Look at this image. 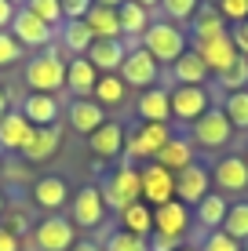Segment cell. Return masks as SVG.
Here are the masks:
<instances>
[{
	"mask_svg": "<svg viewBox=\"0 0 248 251\" xmlns=\"http://www.w3.org/2000/svg\"><path fill=\"white\" fill-rule=\"evenodd\" d=\"M99 193L106 201V211H117L121 215L124 207L139 204L142 201V182H139V168L128 160H117L113 171H106V178L99 182Z\"/></svg>",
	"mask_w": 248,
	"mask_h": 251,
	"instance_id": "obj_1",
	"label": "cell"
},
{
	"mask_svg": "<svg viewBox=\"0 0 248 251\" xmlns=\"http://www.w3.org/2000/svg\"><path fill=\"white\" fill-rule=\"evenodd\" d=\"M22 76H26V84H29V91L58 95V91H66V58L58 55L55 48H44L26 62Z\"/></svg>",
	"mask_w": 248,
	"mask_h": 251,
	"instance_id": "obj_2",
	"label": "cell"
},
{
	"mask_svg": "<svg viewBox=\"0 0 248 251\" xmlns=\"http://www.w3.org/2000/svg\"><path fill=\"white\" fill-rule=\"evenodd\" d=\"M142 48L157 58V66H172L183 51H190V37H186L183 25H175L168 19H153L146 37H142Z\"/></svg>",
	"mask_w": 248,
	"mask_h": 251,
	"instance_id": "obj_3",
	"label": "cell"
},
{
	"mask_svg": "<svg viewBox=\"0 0 248 251\" xmlns=\"http://www.w3.org/2000/svg\"><path fill=\"white\" fill-rule=\"evenodd\" d=\"M168 138H172V127L168 124H142L139 120V127L124 138V160L128 164L132 160H142V164L153 160L168 146Z\"/></svg>",
	"mask_w": 248,
	"mask_h": 251,
	"instance_id": "obj_4",
	"label": "cell"
},
{
	"mask_svg": "<svg viewBox=\"0 0 248 251\" xmlns=\"http://www.w3.org/2000/svg\"><path fill=\"white\" fill-rule=\"evenodd\" d=\"M117 76H121L128 88L146 91V88H157V80H161V66H157V58H153L150 51L139 44V48H128V55H124L121 69H117Z\"/></svg>",
	"mask_w": 248,
	"mask_h": 251,
	"instance_id": "obj_5",
	"label": "cell"
},
{
	"mask_svg": "<svg viewBox=\"0 0 248 251\" xmlns=\"http://www.w3.org/2000/svg\"><path fill=\"white\" fill-rule=\"evenodd\" d=\"M230 138H234V124L226 120V113L219 106H212L204 117H197L190 124V142L201 146V150H223Z\"/></svg>",
	"mask_w": 248,
	"mask_h": 251,
	"instance_id": "obj_6",
	"label": "cell"
},
{
	"mask_svg": "<svg viewBox=\"0 0 248 251\" xmlns=\"http://www.w3.org/2000/svg\"><path fill=\"white\" fill-rule=\"evenodd\" d=\"M139 182H142V204L161 207V204L175 201V175L168 168H161L157 160L139 164Z\"/></svg>",
	"mask_w": 248,
	"mask_h": 251,
	"instance_id": "obj_7",
	"label": "cell"
},
{
	"mask_svg": "<svg viewBox=\"0 0 248 251\" xmlns=\"http://www.w3.org/2000/svg\"><path fill=\"white\" fill-rule=\"evenodd\" d=\"M33 244H37L40 251H70L77 244V226L55 211V215H48V219L37 222V229H33Z\"/></svg>",
	"mask_w": 248,
	"mask_h": 251,
	"instance_id": "obj_8",
	"label": "cell"
},
{
	"mask_svg": "<svg viewBox=\"0 0 248 251\" xmlns=\"http://www.w3.org/2000/svg\"><path fill=\"white\" fill-rule=\"evenodd\" d=\"M168 102H172V117L183 120V124H193L197 117H204L212 109L208 88H190V84H175L168 91Z\"/></svg>",
	"mask_w": 248,
	"mask_h": 251,
	"instance_id": "obj_9",
	"label": "cell"
},
{
	"mask_svg": "<svg viewBox=\"0 0 248 251\" xmlns=\"http://www.w3.org/2000/svg\"><path fill=\"white\" fill-rule=\"evenodd\" d=\"M7 33H11V37L19 40L22 48H37V51H44V48H51L55 25L40 22L37 15H29L26 7H19V11H15V19H11V25H7Z\"/></svg>",
	"mask_w": 248,
	"mask_h": 251,
	"instance_id": "obj_10",
	"label": "cell"
},
{
	"mask_svg": "<svg viewBox=\"0 0 248 251\" xmlns=\"http://www.w3.org/2000/svg\"><path fill=\"white\" fill-rule=\"evenodd\" d=\"M208 193H212V171L204 168V164L193 160L190 168H183V171L175 175V201H179V204L197 207Z\"/></svg>",
	"mask_w": 248,
	"mask_h": 251,
	"instance_id": "obj_11",
	"label": "cell"
},
{
	"mask_svg": "<svg viewBox=\"0 0 248 251\" xmlns=\"http://www.w3.org/2000/svg\"><path fill=\"white\" fill-rule=\"evenodd\" d=\"M102 219H106V201H102L99 186H81L73 193V211H70V222L77 229H99Z\"/></svg>",
	"mask_w": 248,
	"mask_h": 251,
	"instance_id": "obj_12",
	"label": "cell"
},
{
	"mask_svg": "<svg viewBox=\"0 0 248 251\" xmlns=\"http://www.w3.org/2000/svg\"><path fill=\"white\" fill-rule=\"evenodd\" d=\"M212 182H216V193H245L248 189V160L237 157V153H230V157L216 160V168H212Z\"/></svg>",
	"mask_w": 248,
	"mask_h": 251,
	"instance_id": "obj_13",
	"label": "cell"
},
{
	"mask_svg": "<svg viewBox=\"0 0 248 251\" xmlns=\"http://www.w3.org/2000/svg\"><path fill=\"white\" fill-rule=\"evenodd\" d=\"M190 222H193L190 207L179 204V201H168V204L153 207V233H161V237H175V240H183L186 233H190Z\"/></svg>",
	"mask_w": 248,
	"mask_h": 251,
	"instance_id": "obj_14",
	"label": "cell"
},
{
	"mask_svg": "<svg viewBox=\"0 0 248 251\" xmlns=\"http://www.w3.org/2000/svg\"><path fill=\"white\" fill-rule=\"evenodd\" d=\"M193 51L204 58V66H208L212 76L226 73V69L237 62V48H234V40H230V33H223V37H212V40H201V44H193Z\"/></svg>",
	"mask_w": 248,
	"mask_h": 251,
	"instance_id": "obj_15",
	"label": "cell"
},
{
	"mask_svg": "<svg viewBox=\"0 0 248 251\" xmlns=\"http://www.w3.org/2000/svg\"><path fill=\"white\" fill-rule=\"evenodd\" d=\"M117 19H121V40L128 48H139L142 44V37H146V29H150V7H142V4H135V0H124L121 7H117Z\"/></svg>",
	"mask_w": 248,
	"mask_h": 251,
	"instance_id": "obj_16",
	"label": "cell"
},
{
	"mask_svg": "<svg viewBox=\"0 0 248 251\" xmlns=\"http://www.w3.org/2000/svg\"><path fill=\"white\" fill-rule=\"evenodd\" d=\"M124 138H128L124 127L117 124V120H106L99 131L88 135V150L95 153L99 160H117V157H124Z\"/></svg>",
	"mask_w": 248,
	"mask_h": 251,
	"instance_id": "obj_17",
	"label": "cell"
},
{
	"mask_svg": "<svg viewBox=\"0 0 248 251\" xmlns=\"http://www.w3.org/2000/svg\"><path fill=\"white\" fill-rule=\"evenodd\" d=\"M37 127L26 120L19 109H7L4 117H0V150H7V153H22L26 146H29V138Z\"/></svg>",
	"mask_w": 248,
	"mask_h": 251,
	"instance_id": "obj_18",
	"label": "cell"
},
{
	"mask_svg": "<svg viewBox=\"0 0 248 251\" xmlns=\"http://www.w3.org/2000/svg\"><path fill=\"white\" fill-rule=\"evenodd\" d=\"M19 113L29 120L33 127H51V124H58V99L55 95H40V91H29L26 99L19 102Z\"/></svg>",
	"mask_w": 248,
	"mask_h": 251,
	"instance_id": "obj_19",
	"label": "cell"
},
{
	"mask_svg": "<svg viewBox=\"0 0 248 251\" xmlns=\"http://www.w3.org/2000/svg\"><path fill=\"white\" fill-rule=\"evenodd\" d=\"M66 120H70L73 131H81L88 138L91 131H99V127L106 124V109H102L95 99H73L70 109H66Z\"/></svg>",
	"mask_w": 248,
	"mask_h": 251,
	"instance_id": "obj_20",
	"label": "cell"
},
{
	"mask_svg": "<svg viewBox=\"0 0 248 251\" xmlns=\"http://www.w3.org/2000/svg\"><path fill=\"white\" fill-rule=\"evenodd\" d=\"M135 117H139L142 124H168V117H172L168 88H146V91H139V102H135Z\"/></svg>",
	"mask_w": 248,
	"mask_h": 251,
	"instance_id": "obj_21",
	"label": "cell"
},
{
	"mask_svg": "<svg viewBox=\"0 0 248 251\" xmlns=\"http://www.w3.org/2000/svg\"><path fill=\"white\" fill-rule=\"evenodd\" d=\"M168 69H172L168 76H172L175 84H190V88H204V84H208V76H212V73H208V66H204V58H201L193 48H190V51H183V55H179Z\"/></svg>",
	"mask_w": 248,
	"mask_h": 251,
	"instance_id": "obj_22",
	"label": "cell"
},
{
	"mask_svg": "<svg viewBox=\"0 0 248 251\" xmlns=\"http://www.w3.org/2000/svg\"><path fill=\"white\" fill-rule=\"evenodd\" d=\"M95 80H99V69L84 55H77V58L66 62V91H70L73 99H88V95L95 91Z\"/></svg>",
	"mask_w": 248,
	"mask_h": 251,
	"instance_id": "obj_23",
	"label": "cell"
},
{
	"mask_svg": "<svg viewBox=\"0 0 248 251\" xmlns=\"http://www.w3.org/2000/svg\"><path fill=\"white\" fill-rule=\"evenodd\" d=\"M58 150H62V131H58V124H51V127H37L33 131L29 146L22 150V157L29 164H48Z\"/></svg>",
	"mask_w": 248,
	"mask_h": 251,
	"instance_id": "obj_24",
	"label": "cell"
},
{
	"mask_svg": "<svg viewBox=\"0 0 248 251\" xmlns=\"http://www.w3.org/2000/svg\"><path fill=\"white\" fill-rule=\"evenodd\" d=\"M223 33H230L226 19L219 15L216 4H201L197 15L190 19V40L193 44H201V40H212V37H223Z\"/></svg>",
	"mask_w": 248,
	"mask_h": 251,
	"instance_id": "obj_25",
	"label": "cell"
},
{
	"mask_svg": "<svg viewBox=\"0 0 248 251\" xmlns=\"http://www.w3.org/2000/svg\"><path fill=\"white\" fill-rule=\"evenodd\" d=\"M66 201H70V186H66V178L44 175V178H37V182H33V204L44 207L48 215H55Z\"/></svg>",
	"mask_w": 248,
	"mask_h": 251,
	"instance_id": "obj_26",
	"label": "cell"
},
{
	"mask_svg": "<svg viewBox=\"0 0 248 251\" xmlns=\"http://www.w3.org/2000/svg\"><path fill=\"white\" fill-rule=\"evenodd\" d=\"M124 55H128V44H124V40H95L84 58H88L99 73H117L121 62H124Z\"/></svg>",
	"mask_w": 248,
	"mask_h": 251,
	"instance_id": "obj_27",
	"label": "cell"
},
{
	"mask_svg": "<svg viewBox=\"0 0 248 251\" xmlns=\"http://www.w3.org/2000/svg\"><path fill=\"white\" fill-rule=\"evenodd\" d=\"M153 160H157L161 168H168L172 175H179L183 168H190V164H193V142H190V135H172V138H168V146Z\"/></svg>",
	"mask_w": 248,
	"mask_h": 251,
	"instance_id": "obj_28",
	"label": "cell"
},
{
	"mask_svg": "<svg viewBox=\"0 0 248 251\" xmlns=\"http://www.w3.org/2000/svg\"><path fill=\"white\" fill-rule=\"evenodd\" d=\"M55 33H58V44L70 51L73 58L77 55H88V48L95 44V37H91V29H88V22H84V19H66Z\"/></svg>",
	"mask_w": 248,
	"mask_h": 251,
	"instance_id": "obj_29",
	"label": "cell"
},
{
	"mask_svg": "<svg viewBox=\"0 0 248 251\" xmlns=\"http://www.w3.org/2000/svg\"><path fill=\"white\" fill-rule=\"evenodd\" d=\"M91 37L95 40H121V19H117V7H102V4H91V11L84 15Z\"/></svg>",
	"mask_w": 248,
	"mask_h": 251,
	"instance_id": "obj_30",
	"label": "cell"
},
{
	"mask_svg": "<svg viewBox=\"0 0 248 251\" xmlns=\"http://www.w3.org/2000/svg\"><path fill=\"white\" fill-rule=\"evenodd\" d=\"M226 197L223 193H216V189H212L208 197H204V201L193 207V222H197V226L204 229V233H212V229H223V219H226Z\"/></svg>",
	"mask_w": 248,
	"mask_h": 251,
	"instance_id": "obj_31",
	"label": "cell"
},
{
	"mask_svg": "<svg viewBox=\"0 0 248 251\" xmlns=\"http://www.w3.org/2000/svg\"><path fill=\"white\" fill-rule=\"evenodd\" d=\"M91 99H95L102 109H110V106H124V99H128V84H124L117 73H99Z\"/></svg>",
	"mask_w": 248,
	"mask_h": 251,
	"instance_id": "obj_32",
	"label": "cell"
},
{
	"mask_svg": "<svg viewBox=\"0 0 248 251\" xmlns=\"http://www.w3.org/2000/svg\"><path fill=\"white\" fill-rule=\"evenodd\" d=\"M121 229L128 233H135V237H150L153 233V207L150 204H132V207H124L121 211Z\"/></svg>",
	"mask_w": 248,
	"mask_h": 251,
	"instance_id": "obj_33",
	"label": "cell"
},
{
	"mask_svg": "<svg viewBox=\"0 0 248 251\" xmlns=\"http://www.w3.org/2000/svg\"><path fill=\"white\" fill-rule=\"evenodd\" d=\"M219 109H223L226 120L234 124V131H248V88L223 95V106H219Z\"/></svg>",
	"mask_w": 248,
	"mask_h": 251,
	"instance_id": "obj_34",
	"label": "cell"
},
{
	"mask_svg": "<svg viewBox=\"0 0 248 251\" xmlns=\"http://www.w3.org/2000/svg\"><path fill=\"white\" fill-rule=\"evenodd\" d=\"M223 233H230L234 240H241V244H248V201H234V204L226 207Z\"/></svg>",
	"mask_w": 248,
	"mask_h": 251,
	"instance_id": "obj_35",
	"label": "cell"
},
{
	"mask_svg": "<svg viewBox=\"0 0 248 251\" xmlns=\"http://www.w3.org/2000/svg\"><path fill=\"white\" fill-rule=\"evenodd\" d=\"M204 4V0H161V15H165L168 22H175V25H186L197 15V7Z\"/></svg>",
	"mask_w": 248,
	"mask_h": 251,
	"instance_id": "obj_36",
	"label": "cell"
},
{
	"mask_svg": "<svg viewBox=\"0 0 248 251\" xmlns=\"http://www.w3.org/2000/svg\"><path fill=\"white\" fill-rule=\"evenodd\" d=\"M102 251H150V237H135L128 229H113L106 237Z\"/></svg>",
	"mask_w": 248,
	"mask_h": 251,
	"instance_id": "obj_37",
	"label": "cell"
},
{
	"mask_svg": "<svg viewBox=\"0 0 248 251\" xmlns=\"http://www.w3.org/2000/svg\"><path fill=\"white\" fill-rule=\"evenodd\" d=\"M216 80H219V88H223L226 95H230V91H245V88H248V58L237 55V62L230 66L226 73H219Z\"/></svg>",
	"mask_w": 248,
	"mask_h": 251,
	"instance_id": "obj_38",
	"label": "cell"
},
{
	"mask_svg": "<svg viewBox=\"0 0 248 251\" xmlns=\"http://www.w3.org/2000/svg\"><path fill=\"white\" fill-rule=\"evenodd\" d=\"M26 11L29 15H37L40 22H48V25H62V4H58V0H26Z\"/></svg>",
	"mask_w": 248,
	"mask_h": 251,
	"instance_id": "obj_39",
	"label": "cell"
},
{
	"mask_svg": "<svg viewBox=\"0 0 248 251\" xmlns=\"http://www.w3.org/2000/svg\"><path fill=\"white\" fill-rule=\"evenodd\" d=\"M197 251H245V244H241V240H234L223 229H212V233H204V240H201Z\"/></svg>",
	"mask_w": 248,
	"mask_h": 251,
	"instance_id": "obj_40",
	"label": "cell"
},
{
	"mask_svg": "<svg viewBox=\"0 0 248 251\" xmlns=\"http://www.w3.org/2000/svg\"><path fill=\"white\" fill-rule=\"evenodd\" d=\"M22 51H26V48L11 37V33H7V29H0V69L15 66V62L22 58Z\"/></svg>",
	"mask_w": 248,
	"mask_h": 251,
	"instance_id": "obj_41",
	"label": "cell"
},
{
	"mask_svg": "<svg viewBox=\"0 0 248 251\" xmlns=\"http://www.w3.org/2000/svg\"><path fill=\"white\" fill-rule=\"evenodd\" d=\"M219 15L226 19V25H237L248 19V0H216Z\"/></svg>",
	"mask_w": 248,
	"mask_h": 251,
	"instance_id": "obj_42",
	"label": "cell"
},
{
	"mask_svg": "<svg viewBox=\"0 0 248 251\" xmlns=\"http://www.w3.org/2000/svg\"><path fill=\"white\" fill-rule=\"evenodd\" d=\"M58 4H62V22H66V19H84L95 0H58Z\"/></svg>",
	"mask_w": 248,
	"mask_h": 251,
	"instance_id": "obj_43",
	"label": "cell"
},
{
	"mask_svg": "<svg viewBox=\"0 0 248 251\" xmlns=\"http://www.w3.org/2000/svg\"><path fill=\"white\" fill-rule=\"evenodd\" d=\"M230 40H234L237 55H245V58H248V19H245V22H237V25H230Z\"/></svg>",
	"mask_w": 248,
	"mask_h": 251,
	"instance_id": "obj_44",
	"label": "cell"
},
{
	"mask_svg": "<svg viewBox=\"0 0 248 251\" xmlns=\"http://www.w3.org/2000/svg\"><path fill=\"white\" fill-rule=\"evenodd\" d=\"M183 240H175V237H161V233H150V251H175Z\"/></svg>",
	"mask_w": 248,
	"mask_h": 251,
	"instance_id": "obj_45",
	"label": "cell"
},
{
	"mask_svg": "<svg viewBox=\"0 0 248 251\" xmlns=\"http://www.w3.org/2000/svg\"><path fill=\"white\" fill-rule=\"evenodd\" d=\"M0 226H4V229H11L15 237H19V233L29 229V222H26V215H22V211H15V215H7V222H0Z\"/></svg>",
	"mask_w": 248,
	"mask_h": 251,
	"instance_id": "obj_46",
	"label": "cell"
},
{
	"mask_svg": "<svg viewBox=\"0 0 248 251\" xmlns=\"http://www.w3.org/2000/svg\"><path fill=\"white\" fill-rule=\"evenodd\" d=\"M0 251H22V240L4 226H0Z\"/></svg>",
	"mask_w": 248,
	"mask_h": 251,
	"instance_id": "obj_47",
	"label": "cell"
},
{
	"mask_svg": "<svg viewBox=\"0 0 248 251\" xmlns=\"http://www.w3.org/2000/svg\"><path fill=\"white\" fill-rule=\"evenodd\" d=\"M15 11H19V7H15L11 0H0V29H7V25H11Z\"/></svg>",
	"mask_w": 248,
	"mask_h": 251,
	"instance_id": "obj_48",
	"label": "cell"
},
{
	"mask_svg": "<svg viewBox=\"0 0 248 251\" xmlns=\"http://www.w3.org/2000/svg\"><path fill=\"white\" fill-rule=\"evenodd\" d=\"M70 251H102V244H95V240H77Z\"/></svg>",
	"mask_w": 248,
	"mask_h": 251,
	"instance_id": "obj_49",
	"label": "cell"
},
{
	"mask_svg": "<svg viewBox=\"0 0 248 251\" xmlns=\"http://www.w3.org/2000/svg\"><path fill=\"white\" fill-rule=\"evenodd\" d=\"M7 109H11V106H7V95H4V88H0V117H4Z\"/></svg>",
	"mask_w": 248,
	"mask_h": 251,
	"instance_id": "obj_50",
	"label": "cell"
},
{
	"mask_svg": "<svg viewBox=\"0 0 248 251\" xmlns=\"http://www.w3.org/2000/svg\"><path fill=\"white\" fill-rule=\"evenodd\" d=\"M95 4H102V7H121L124 0H95Z\"/></svg>",
	"mask_w": 248,
	"mask_h": 251,
	"instance_id": "obj_51",
	"label": "cell"
},
{
	"mask_svg": "<svg viewBox=\"0 0 248 251\" xmlns=\"http://www.w3.org/2000/svg\"><path fill=\"white\" fill-rule=\"evenodd\" d=\"M135 4H142V7H150V11H153V7H161V0H135Z\"/></svg>",
	"mask_w": 248,
	"mask_h": 251,
	"instance_id": "obj_52",
	"label": "cell"
},
{
	"mask_svg": "<svg viewBox=\"0 0 248 251\" xmlns=\"http://www.w3.org/2000/svg\"><path fill=\"white\" fill-rule=\"evenodd\" d=\"M175 251H197V248H190V244H179Z\"/></svg>",
	"mask_w": 248,
	"mask_h": 251,
	"instance_id": "obj_53",
	"label": "cell"
},
{
	"mask_svg": "<svg viewBox=\"0 0 248 251\" xmlns=\"http://www.w3.org/2000/svg\"><path fill=\"white\" fill-rule=\"evenodd\" d=\"M4 207H7V201H4V193H0V215H4Z\"/></svg>",
	"mask_w": 248,
	"mask_h": 251,
	"instance_id": "obj_54",
	"label": "cell"
},
{
	"mask_svg": "<svg viewBox=\"0 0 248 251\" xmlns=\"http://www.w3.org/2000/svg\"><path fill=\"white\" fill-rule=\"evenodd\" d=\"M11 4H15V7H22V4H26V0H11Z\"/></svg>",
	"mask_w": 248,
	"mask_h": 251,
	"instance_id": "obj_55",
	"label": "cell"
},
{
	"mask_svg": "<svg viewBox=\"0 0 248 251\" xmlns=\"http://www.w3.org/2000/svg\"><path fill=\"white\" fill-rule=\"evenodd\" d=\"M245 160H248V153H245Z\"/></svg>",
	"mask_w": 248,
	"mask_h": 251,
	"instance_id": "obj_56",
	"label": "cell"
},
{
	"mask_svg": "<svg viewBox=\"0 0 248 251\" xmlns=\"http://www.w3.org/2000/svg\"><path fill=\"white\" fill-rule=\"evenodd\" d=\"M245 251H248V248H245Z\"/></svg>",
	"mask_w": 248,
	"mask_h": 251,
	"instance_id": "obj_57",
	"label": "cell"
}]
</instances>
